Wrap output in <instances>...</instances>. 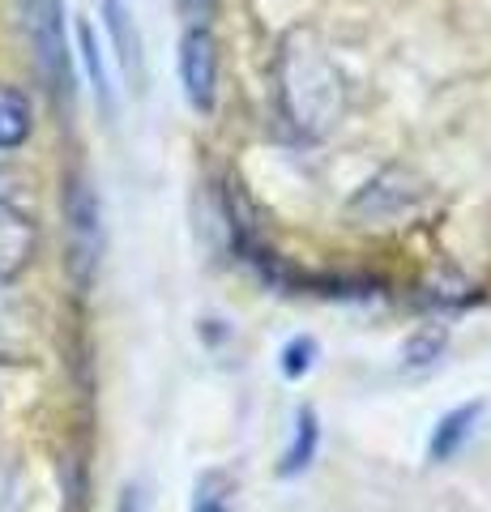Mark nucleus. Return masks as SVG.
<instances>
[{
  "label": "nucleus",
  "instance_id": "obj_16",
  "mask_svg": "<svg viewBox=\"0 0 491 512\" xmlns=\"http://www.w3.org/2000/svg\"><path fill=\"white\" fill-rule=\"evenodd\" d=\"M116 512H141V491H137V487L124 491V500H120V508H116Z\"/></svg>",
  "mask_w": 491,
  "mask_h": 512
},
{
  "label": "nucleus",
  "instance_id": "obj_13",
  "mask_svg": "<svg viewBox=\"0 0 491 512\" xmlns=\"http://www.w3.org/2000/svg\"><path fill=\"white\" fill-rule=\"evenodd\" d=\"M13 329H18V303H13L9 282L0 278V350L13 346Z\"/></svg>",
  "mask_w": 491,
  "mask_h": 512
},
{
  "label": "nucleus",
  "instance_id": "obj_17",
  "mask_svg": "<svg viewBox=\"0 0 491 512\" xmlns=\"http://www.w3.org/2000/svg\"><path fill=\"white\" fill-rule=\"evenodd\" d=\"M0 201H5V175H0Z\"/></svg>",
  "mask_w": 491,
  "mask_h": 512
},
{
  "label": "nucleus",
  "instance_id": "obj_4",
  "mask_svg": "<svg viewBox=\"0 0 491 512\" xmlns=\"http://www.w3.org/2000/svg\"><path fill=\"white\" fill-rule=\"evenodd\" d=\"M180 86L193 111L210 116L218 103V39L210 22H188L180 39Z\"/></svg>",
  "mask_w": 491,
  "mask_h": 512
},
{
  "label": "nucleus",
  "instance_id": "obj_9",
  "mask_svg": "<svg viewBox=\"0 0 491 512\" xmlns=\"http://www.w3.org/2000/svg\"><path fill=\"white\" fill-rule=\"evenodd\" d=\"M316 444H321V427H316V414H312V410H299L295 436H291L287 453H282V461H278V474H282V478L304 474V470L312 466V457H316Z\"/></svg>",
  "mask_w": 491,
  "mask_h": 512
},
{
  "label": "nucleus",
  "instance_id": "obj_12",
  "mask_svg": "<svg viewBox=\"0 0 491 512\" xmlns=\"http://www.w3.org/2000/svg\"><path fill=\"white\" fill-rule=\"evenodd\" d=\"M312 355H316V346L312 338H299V342H287V350H282V372L287 376H304L308 367H312Z\"/></svg>",
  "mask_w": 491,
  "mask_h": 512
},
{
  "label": "nucleus",
  "instance_id": "obj_8",
  "mask_svg": "<svg viewBox=\"0 0 491 512\" xmlns=\"http://www.w3.org/2000/svg\"><path fill=\"white\" fill-rule=\"evenodd\" d=\"M35 133V107L22 90L0 86V150H18Z\"/></svg>",
  "mask_w": 491,
  "mask_h": 512
},
{
  "label": "nucleus",
  "instance_id": "obj_10",
  "mask_svg": "<svg viewBox=\"0 0 491 512\" xmlns=\"http://www.w3.org/2000/svg\"><path fill=\"white\" fill-rule=\"evenodd\" d=\"M77 47H82V64H86V73H90V90H94V99H99V107L112 116V107H116V99H112V77H107V69H103V52H99V39H94V30L82 22L77 26Z\"/></svg>",
  "mask_w": 491,
  "mask_h": 512
},
{
  "label": "nucleus",
  "instance_id": "obj_11",
  "mask_svg": "<svg viewBox=\"0 0 491 512\" xmlns=\"http://www.w3.org/2000/svg\"><path fill=\"white\" fill-rule=\"evenodd\" d=\"M231 491L235 483L223 474V470H205L193 487V504L188 512H231Z\"/></svg>",
  "mask_w": 491,
  "mask_h": 512
},
{
  "label": "nucleus",
  "instance_id": "obj_3",
  "mask_svg": "<svg viewBox=\"0 0 491 512\" xmlns=\"http://www.w3.org/2000/svg\"><path fill=\"white\" fill-rule=\"evenodd\" d=\"M22 9H26V30H30V47H35L43 82L60 103H69V94H73V56H69L65 0H22Z\"/></svg>",
  "mask_w": 491,
  "mask_h": 512
},
{
  "label": "nucleus",
  "instance_id": "obj_2",
  "mask_svg": "<svg viewBox=\"0 0 491 512\" xmlns=\"http://www.w3.org/2000/svg\"><path fill=\"white\" fill-rule=\"evenodd\" d=\"M65 235H69V269L77 286H90L99 278L107 227H103V201L86 175H69L65 184Z\"/></svg>",
  "mask_w": 491,
  "mask_h": 512
},
{
  "label": "nucleus",
  "instance_id": "obj_5",
  "mask_svg": "<svg viewBox=\"0 0 491 512\" xmlns=\"http://www.w3.org/2000/svg\"><path fill=\"white\" fill-rule=\"evenodd\" d=\"M103 26H107V39H112L124 82H129L133 94H141L146 90V43H141V26L133 18L129 0H103Z\"/></svg>",
  "mask_w": 491,
  "mask_h": 512
},
{
  "label": "nucleus",
  "instance_id": "obj_1",
  "mask_svg": "<svg viewBox=\"0 0 491 512\" xmlns=\"http://www.w3.org/2000/svg\"><path fill=\"white\" fill-rule=\"evenodd\" d=\"M278 116L299 141L329 137L346 116V77L312 30H291L274 60Z\"/></svg>",
  "mask_w": 491,
  "mask_h": 512
},
{
  "label": "nucleus",
  "instance_id": "obj_15",
  "mask_svg": "<svg viewBox=\"0 0 491 512\" xmlns=\"http://www.w3.org/2000/svg\"><path fill=\"white\" fill-rule=\"evenodd\" d=\"M184 13H188V22H205L210 18V0H184Z\"/></svg>",
  "mask_w": 491,
  "mask_h": 512
},
{
  "label": "nucleus",
  "instance_id": "obj_6",
  "mask_svg": "<svg viewBox=\"0 0 491 512\" xmlns=\"http://www.w3.org/2000/svg\"><path fill=\"white\" fill-rule=\"evenodd\" d=\"M39 252V227L13 201H0V278L13 282Z\"/></svg>",
  "mask_w": 491,
  "mask_h": 512
},
{
  "label": "nucleus",
  "instance_id": "obj_14",
  "mask_svg": "<svg viewBox=\"0 0 491 512\" xmlns=\"http://www.w3.org/2000/svg\"><path fill=\"white\" fill-rule=\"evenodd\" d=\"M0 512H22V483L9 466H0Z\"/></svg>",
  "mask_w": 491,
  "mask_h": 512
},
{
  "label": "nucleus",
  "instance_id": "obj_7",
  "mask_svg": "<svg viewBox=\"0 0 491 512\" xmlns=\"http://www.w3.org/2000/svg\"><path fill=\"white\" fill-rule=\"evenodd\" d=\"M483 419V402H470V406H453L445 419L432 427V440H427V461H449L466 448V440L474 436V427Z\"/></svg>",
  "mask_w": 491,
  "mask_h": 512
}]
</instances>
